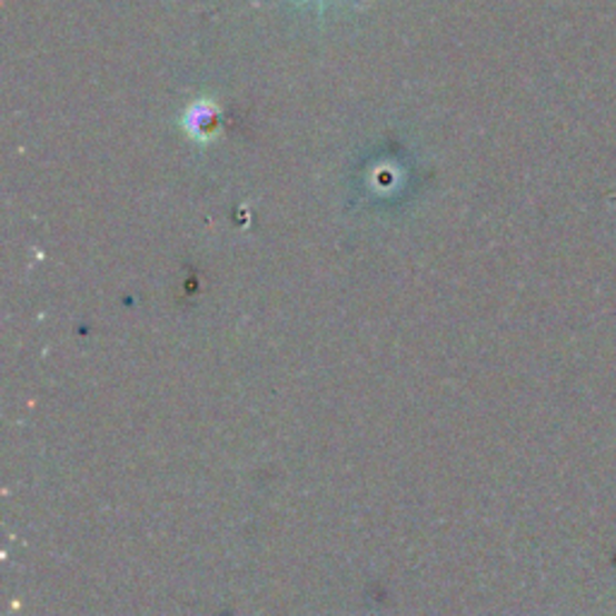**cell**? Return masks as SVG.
<instances>
[{
	"label": "cell",
	"instance_id": "6da1fadb",
	"mask_svg": "<svg viewBox=\"0 0 616 616\" xmlns=\"http://www.w3.org/2000/svg\"><path fill=\"white\" fill-rule=\"evenodd\" d=\"M183 128L186 133L198 142L215 140L219 130H222V116H219L215 101L210 99L193 101V105H190L183 113Z\"/></svg>",
	"mask_w": 616,
	"mask_h": 616
}]
</instances>
